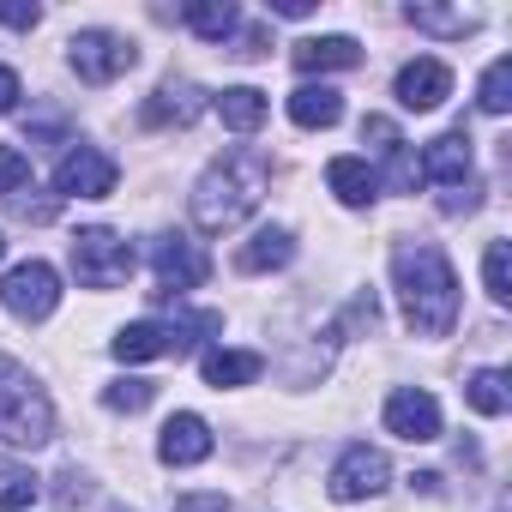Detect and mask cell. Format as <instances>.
Wrapping results in <instances>:
<instances>
[{"label": "cell", "mask_w": 512, "mask_h": 512, "mask_svg": "<svg viewBox=\"0 0 512 512\" xmlns=\"http://www.w3.org/2000/svg\"><path fill=\"white\" fill-rule=\"evenodd\" d=\"M392 278L404 296V326L416 338H446L458 326V278L434 241H404L392 253Z\"/></svg>", "instance_id": "6da1fadb"}, {"label": "cell", "mask_w": 512, "mask_h": 512, "mask_svg": "<svg viewBox=\"0 0 512 512\" xmlns=\"http://www.w3.org/2000/svg\"><path fill=\"white\" fill-rule=\"evenodd\" d=\"M266 187H272V157L235 145V151H223L199 175V187H193V223L205 235H229L235 223H247L253 211H260Z\"/></svg>", "instance_id": "7a4b0ae2"}, {"label": "cell", "mask_w": 512, "mask_h": 512, "mask_svg": "<svg viewBox=\"0 0 512 512\" xmlns=\"http://www.w3.org/2000/svg\"><path fill=\"white\" fill-rule=\"evenodd\" d=\"M0 440L7 446H49L55 440V410H49L43 386L31 380V368H19L13 356H0Z\"/></svg>", "instance_id": "3957f363"}, {"label": "cell", "mask_w": 512, "mask_h": 512, "mask_svg": "<svg viewBox=\"0 0 512 512\" xmlns=\"http://www.w3.org/2000/svg\"><path fill=\"white\" fill-rule=\"evenodd\" d=\"M73 278L85 284V290H115V284H127L133 278V247L115 235V229H79L73 235Z\"/></svg>", "instance_id": "277c9868"}, {"label": "cell", "mask_w": 512, "mask_h": 512, "mask_svg": "<svg viewBox=\"0 0 512 512\" xmlns=\"http://www.w3.org/2000/svg\"><path fill=\"white\" fill-rule=\"evenodd\" d=\"M0 302H7L13 320L37 326V320H49L61 308V272L49 260H25V266H13L7 278H0Z\"/></svg>", "instance_id": "5b68a950"}, {"label": "cell", "mask_w": 512, "mask_h": 512, "mask_svg": "<svg viewBox=\"0 0 512 512\" xmlns=\"http://www.w3.org/2000/svg\"><path fill=\"white\" fill-rule=\"evenodd\" d=\"M67 49H73V55H67L73 73H79L85 85H109V79H121V73L139 61L133 37H121V31H79Z\"/></svg>", "instance_id": "8992f818"}, {"label": "cell", "mask_w": 512, "mask_h": 512, "mask_svg": "<svg viewBox=\"0 0 512 512\" xmlns=\"http://www.w3.org/2000/svg\"><path fill=\"white\" fill-rule=\"evenodd\" d=\"M115 181H121V169H115V157H103L97 145L67 151L61 169H55V193H61V199H109Z\"/></svg>", "instance_id": "52a82bcc"}, {"label": "cell", "mask_w": 512, "mask_h": 512, "mask_svg": "<svg viewBox=\"0 0 512 512\" xmlns=\"http://www.w3.org/2000/svg\"><path fill=\"white\" fill-rule=\"evenodd\" d=\"M386 476H392V464H386V452L380 446H350L338 464H332V500H368V494H380L386 488Z\"/></svg>", "instance_id": "ba28073f"}, {"label": "cell", "mask_w": 512, "mask_h": 512, "mask_svg": "<svg viewBox=\"0 0 512 512\" xmlns=\"http://www.w3.org/2000/svg\"><path fill=\"white\" fill-rule=\"evenodd\" d=\"M151 266H157V278H163L169 296H175V290H199V284L211 278V260L199 253V241H187V235H157Z\"/></svg>", "instance_id": "9c48e42d"}, {"label": "cell", "mask_w": 512, "mask_h": 512, "mask_svg": "<svg viewBox=\"0 0 512 512\" xmlns=\"http://www.w3.org/2000/svg\"><path fill=\"white\" fill-rule=\"evenodd\" d=\"M386 428H392L398 440H410V446L440 440V404H434V392H422V386L392 392V398H386Z\"/></svg>", "instance_id": "30bf717a"}, {"label": "cell", "mask_w": 512, "mask_h": 512, "mask_svg": "<svg viewBox=\"0 0 512 512\" xmlns=\"http://www.w3.org/2000/svg\"><path fill=\"white\" fill-rule=\"evenodd\" d=\"M446 97H452V67H446V61L422 55V61H410V67L398 73V103H404V109L428 115V109H440Z\"/></svg>", "instance_id": "8fae6325"}, {"label": "cell", "mask_w": 512, "mask_h": 512, "mask_svg": "<svg viewBox=\"0 0 512 512\" xmlns=\"http://www.w3.org/2000/svg\"><path fill=\"white\" fill-rule=\"evenodd\" d=\"M211 422L205 416H193V410H181V416H169L163 422V440H157V458L163 464H205L211 458Z\"/></svg>", "instance_id": "7c38bea8"}, {"label": "cell", "mask_w": 512, "mask_h": 512, "mask_svg": "<svg viewBox=\"0 0 512 512\" xmlns=\"http://www.w3.org/2000/svg\"><path fill=\"white\" fill-rule=\"evenodd\" d=\"M428 181H440V187H470V133L458 127V133H440V139H428V151H422V163H416Z\"/></svg>", "instance_id": "4fadbf2b"}, {"label": "cell", "mask_w": 512, "mask_h": 512, "mask_svg": "<svg viewBox=\"0 0 512 512\" xmlns=\"http://www.w3.org/2000/svg\"><path fill=\"white\" fill-rule=\"evenodd\" d=\"M109 350H115L121 362H151V356H181V338H175V326H163V320H133V326L115 332Z\"/></svg>", "instance_id": "5bb4252c"}, {"label": "cell", "mask_w": 512, "mask_h": 512, "mask_svg": "<svg viewBox=\"0 0 512 512\" xmlns=\"http://www.w3.org/2000/svg\"><path fill=\"white\" fill-rule=\"evenodd\" d=\"M199 91L187 85V79H175V85H163L157 97H145V109H139V121L145 127H193L199 121Z\"/></svg>", "instance_id": "9a60e30c"}, {"label": "cell", "mask_w": 512, "mask_h": 512, "mask_svg": "<svg viewBox=\"0 0 512 512\" xmlns=\"http://www.w3.org/2000/svg\"><path fill=\"white\" fill-rule=\"evenodd\" d=\"M326 187H332L344 205H356V211L380 199V175H374L362 157H332V163H326Z\"/></svg>", "instance_id": "2e32d148"}, {"label": "cell", "mask_w": 512, "mask_h": 512, "mask_svg": "<svg viewBox=\"0 0 512 512\" xmlns=\"http://www.w3.org/2000/svg\"><path fill=\"white\" fill-rule=\"evenodd\" d=\"M211 109H217V115H223V127H235V133L266 127V115H272L266 91H253V85H229V91H217V97H211Z\"/></svg>", "instance_id": "e0dca14e"}, {"label": "cell", "mask_w": 512, "mask_h": 512, "mask_svg": "<svg viewBox=\"0 0 512 512\" xmlns=\"http://www.w3.org/2000/svg\"><path fill=\"white\" fill-rule=\"evenodd\" d=\"M290 121L296 127H338L344 121V91H332V85H302V91H290Z\"/></svg>", "instance_id": "ac0fdd59"}, {"label": "cell", "mask_w": 512, "mask_h": 512, "mask_svg": "<svg viewBox=\"0 0 512 512\" xmlns=\"http://www.w3.org/2000/svg\"><path fill=\"white\" fill-rule=\"evenodd\" d=\"M290 260H296V235L278 229V223L260 229V235H253V241L235 253V266H241V272H278V266H290Z\"/></svg>", "instance_id": "d6986e66"}, {"label": "cell", "mask_w": 512, "mask_h": 512, "mask_svg": "<svg viewBox=\"0 0 512 512\" xmlns=\"http://www.w3.org/2000/svg\"><path fill=\"white\" fill-rule=\"evenodd\" d=\"M356 61H362L356 37H302L296 43V67L302 73H338V67H356Z\"/></svg>", "instance_id": "ffe728a7"}, {"label": "cell", "mask_w": 512, "mask_h": 512, "mask_svg": "<svg viewBox=\"0 0 512 512\" xmlns=\"http://www.w3.org/2000/svg\"><path fill=\"white\" fill-rule=\"evenodd\" d=\"M199 374H205V386H247V380H260V356L253 350H205V362H199Z\"/></svg>", "instance_id": "44dd1931"}, {"label": "cell", "mask_w": 512, "mask_h": 512, "mask_svg": "<svg viewBox=\"0 0 512 512\" xmlns=\"http://www.w3.org/2000/svg\"><path fill=\"white\" fill-rule=\"evenodd\" d=\"M181 19H187V31L205 37V43H223V37L235 31V7H229V0H193V7H181Z\"/></svg>", "instance_id": "7402d4cb"}, {"label": "cell", "mask_w": 512, "mask_h": 512, "mask_svg": "<svg viewBox=\"0 0 512 512\" xmlns=\"http://www.w3.org/2000/svg\"><path fill=\"white\" fill-rule=\"evenodd\" d=\"M464 404H470L476 416H506V404H512V392H506V374H500V368H482V374H470V380H464Z\"/></svg>", "instance_id": "603a6c76"}, {"label": "cell", "mask_w": 512, "mask_h": 512, "mask_svg": "<svg viewBox=\"0 0 512 512\" xmlns=\"http://www.w3.org/2000/svg\"><path fill=\"white\" fill-rule=\"evenodd\" d=\"M482 115H506L512 109V61L500 55V61H488V73H482Z\"/></svg>", "instance_id": "cb8c5ba5"}, {"label": "cell", "mask_w": 512, "mask_h": 512, "mask_svg": "<svg viewBox=\"0 0 512 512\" xmlns=\"http://www.w3.org/2000/svg\"><path fill=\"white\" fill-rule=\"evenodd\" d=\"M37 494H43V488H37V476H31L25 464H0V506H7V512H25Z\"/></svg>", "instance_id": "d4e9b609"}, {"label": "cell", "mask_w": 512, "mask_h": 512, "mask_svg": "<svg viewBox=\"0 0 512 512\" xmlns=\"http://www.w3.org/2000/svg\"><path fill=\"white\" fill-rule=\"evenodd\" d=\"M416 31H434V37H464V31H476V13H440V7H410L404 13Z\"/></svg>", "instance_id": "484cf974"}, {"label": "cell", "mask_w": 512, "mask_h": 512, "mask_svg": "<svg viewBox=\"0 0 512 512\" xmlns=\"http://www.w3.org/2000/svg\"><path fill=\"white\" fill-rule=\"evenodd\" d=\"M151 398H157V386H151V380H115V386H103V404H109V410H127V416H133V410H145Z\"/></svg>", "instance_id": "4316f807"}, {"label": "cell", "mask_w": 512, "mask_h": 512, "mask_svg": "<svg viewBox=\"0 0 512 512\" xmlns=\"http://www.w3.org/2000/svg\"><path fill=\"white\" fill-rule=\"evenodd\" d=\"M482 284H488V296H494V302H512V278H506V241H488V253H482Z\"/></svg>", "instance_id": "83f0119b"}, {"label": "cell", "mask_w": 512, "mask_h": 512, "mask_svg": "<svg viewBox=\"0 0 512 512\" xmlns=\"http://www.w3.org/2000/svg\"><path fill=\"white\" fill-rule=\"evenodd\" d=\"M25 181H31V157L13 151V145H0V199H19Z\"/></svg>", "instance_id": "f1b7e54d"}, {"label": "cell", "mask_w": 512, "mask_h": 512, "mask_svg": "<svg viewBox=\"0 0 512 512\" xmlns=\"http://www.w3.org/2000/svg\"><path fill=\"white\" fill-rule=\"evenodd\" d=\"M43 13L37 7H13V0H0V25H13V31H31Z\"/></svg>", "instance_id": "f546056e"}, {"label": "cell", "mask_w": 512, "mask_h": 512, "mask_svg": "<svg viewBox=\"0 0 512 512\" xmlns=\"http://www.w3.org/2000/svg\"><path fill=\"white\" fill-rule=\"evenodd\" d=\"M175 512H229V506H223V494H181Z\"/></svg>", "instance_id": "4dcf8cb0"}, {"label": "cell", "mask_w": 512, "mask_h": 512, "mask_svg": "<svg viewBox=\"0 0 512 512\" xmlns=\"http://www.w3.org/2000/svg\"><path fill=\"white\" fill-rule=\"evenodd\" d=\"M13 109H19V73L0 67V115H13Z\"/></svg>", "instance_id": "1f68e13d"}, {"label": "cell", "mask_w": 512, "mask_h": 512, "mask_svg": "<svg viewBox=\"0 0 512 512\" xmlns=\"http://www.w3.org/2000/svg\"><path fill=\"white\" fill-rule=\"evenodd\" d=\"M272 13H278V19H308L314 0H272Z\"/></svg>", "instance_id": "d6a6232c"}, {"label": "cell", "mask_w": 512, "mask_h": 512, "mask_svg": "<svg viewBox=\"0 0 512 512\" xmlns=\"http://www.w3.org/2000/svg\"><path fill=\"white\" fill-rule=\"evenodd\" d=\"M55 494H61V500H67V506H73V500H85V482H79V476H73V470H67V476H61V488H55Z\"/></svg>", "instance_id": "836d02e7"}, {"label": "cell", "mask_w": 512, "mask_h": 512, "mask_svg": "<svg viewBox=\"0 0 512 512\" xmlns=\"http://www.w3.org/2000/svg\"><path fill=\"white\" fill-rule=\"evenodd\" d=\"M0 260H7V235H0Z\"/></svg>", "instance_id": "e575fe53"}]
</instances>
